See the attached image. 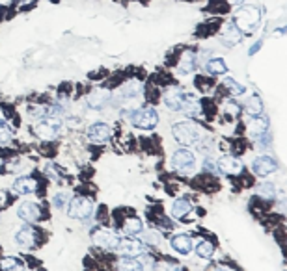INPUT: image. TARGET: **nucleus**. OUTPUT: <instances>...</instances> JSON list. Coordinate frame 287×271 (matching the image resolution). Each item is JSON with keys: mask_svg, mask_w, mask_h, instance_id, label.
<instances>
[{"mask_svg": "<svg viewBox=\"0 0 287 271\" xmlns=\"http://www.w3.org/2000/svg\"><path fill=\"white\" fill-rule=\"evenodd\" d=\"M172 134H174L177 143L190 147V145H196L198 141L202 140L203 132L194 121L186 119V121H179V123H176V125L172 126Z\"/></svg>", "mask_w": 287, "mask_h": 271, "instance_id": "obj_1", "label": "nucleus"}, {"mask_svg": "<svg viewBox=\"0 0 287 271\" xmlns=\"http://www.w3.org/2000/svg\"><path fill=\"white\" fill-rule=\"evenodd\" d=\"M259 22V10L255 6H243L239 11L235 13L233 24L239 28L241 32H252Z\"/></svg>", "mask_w": 287, "mask_h": 271, "instance_id": "obj_2", "label": "nucleus"}, {"mask_svg": "<svg viewBox=\"0 0 287 271\" xmlns=\"http://www.w3.org/2000/svg\"><path fill=\"white\" fill-rule=\"evenodd\" d=\"M34 134L39 138V140H54L62 134V121L60 117H47V119H41L34 126Z\"/></svg>", "mask_w": 287, "mask_h": 271, "instance_id": "obj_3", "label": "nucleus"}, {"mask_svg": "<svg viewBox=\"0 0 287 271\" xmlns=\"http://www.w3.org/2000/svg\"><path fill=\"white\" fill-rule=\"evenodd\" d=\"M131 123H133L136 128L151 130V128H155L157 123H159V114H157V110H153V108L134 110L133 114H131Z\"/></svg>", "mask_w": 287, "mask_h": 271, "instance_id": "obj_4", "label": "nucleus"}, {"mask_svg": "<svg viewBox=\"0 0 287 271\" xmlns=\"http://www.w3.org/2000/svg\"><path fill=\"white\" fill-rule=\"evenodd\" d=\"M164 104L172 110V112H190L196 108V102L192 100L186 93L181 91H172V93L164 95Z\"/></svg>", "mask_w": 287, "mask_h": 271, "instance_id": "obj_5", "label": "nucleus"}, {"mask_svg": "<svg viewBox=\"0 0 287 271\" xmlns=\"http://www.w3.org/2000/svg\"><path fill=\"white\" fill-rule=\"evenodd\" d=\"M172 169H176L179 173H190L196 166V156L194 152L188 151V149H179V151L174 152V156L170 160Z\"/></svg>", "mask_w": 287, "mask_h": 271, "instance_id": "obj_6", "label": "nucleus"}, {"mask_svg": "<svg viewBox=\"0 0 287 271\" xmlns=\"http://www.w3.org/2000/svg\"><path fill=\"white\" fill-rule=\"evenodd\" d=\"M93 208H95V204L93 201L88 197H73L69 201V218L73 219H86L90 218L93 214Z\"/></svg>", "mask_w": 287, "mask_h": 271, "instance_id": "obj_7", "label": "nucleus"}, {"mask_svg": "<svg viewBox=\"0 0 287 271\" xmlns=\"http://www.w3.org/2000/svg\"><path fill=\"white\" fill-rule=\"evenodd\" d=\"M276 169H278V162L272 156H267V154L254 158V162H252V171H254L257 177H269V175H272Z\"/></svg>", "mask_w": 287, "mask_h": 271, "instance_id": "obj_8", "label": "nucleus"}, {"mask_svg": "<svg viewBox=\"0 0 287 271\" xmlns=\"http://www.w3.org/2000/svg\"><path fill=\"white\" fill-rule=\"evenodd\" d=\"M17 215L27 223H36L41 218V208H39V204L32 203V201H25L17 206Z\"/></svg>", "mask_w": 287, "mask_h": 271, "instance_id": "obj_9", "label": "nucleus"}, {"mask_svg": "<svg viewBox=\"0 0 287 271\" xmlns=\"http://www.w3.org/2000/svg\"><path fill=\"white\" fill-rule=\"evenodd\" d=\"M119 236L116 232H112L108 229H97L93 232V241L97 245H101V247H107V249H117V245H119Z\"/></svg>", "mask_w": 287, "mask_h": 271, "instance_id": "obj_10", "label": "nucleus"}, {"mask_svg": "<svg viewBox=\"0 0 287 271\" xmlns=\"http://www.w3.org/2000/svg\"><path fill=\"white\" fill-rule=\"evenodd\" d=\"M15 243L25 249L34 247L37 243V230L34 227H21L15 234Z\"/></svg>", "mask_w": 287, "mask_h": 271, "instance_id": "obj_11", "label": "nucleus"}, {"mask_svg": "<svg viewBox=\"0 0 287 271\" xmlns=\"http://www.w3.org/2000/svg\"><path fill=\"white\" fill-rule=\"evenodd\" d=\"M117 249L123 256H140L146 253V245L138 240H133V238H127V240H119Z\"/></svg>", "mask_w": 287, "mask_h": 271, "instance_id": "obj_12", "label": "nucleus"}, {"mask_svg": "<svg viewBox=\"0 0 287 271\" xmlns=\"http://www.w3.org/2000/svg\"><path fill=\"white\" fill-rule=\"evenodd\" d=\"M88 138L93 143H105L110 140V126L107 123H93L88 128Z\"/></svg>", "mask_w": 287, "mask_h": 271, "instance_id": "obj_13", "label": "nucleus"}, {"mask_svg": "<svg viewBox=\"0 0 287 271\" xmlns=\"http://www.w3.org/2000/svg\"><path fill=\"white\" fill-rule=\"evenodd\" d=\"M218 169H220L224 175H239V173L243 171V164L235 156H222L218 160Z\"/></svg>", "mask_w": 287, "mask_h": 271, "instance_id": "obj_14", "label": "nucleus"}, {"mask_svg": "<svg viewBox=\"0 0 287 271\" xmlns=\"http://www.w3.org/2000/svg\"><path fill=\"white\" fill-rule=\"evenodd\" d=\"M37 189V180L32 177H19L13 182V192L19 195H27V193H34Z\"/></svg>", "mask_w": 287, "mask_h": 271, "instance_id": "obj_15", "label": "nucleus"}, {"mask_svg": "<svg viewBox=\"0 0 287 271\" xmlns=\"http://www.w3.org/2000/svg\"><path fill=\"white\" fill-rule=\"evenodd\" d=\"M108 100H110V93H108L107 89H95L93 93L88 95V104L93 110L105 108V104H107Z\"/></svg>", "mask_w": 287, "mask_h": 271, "instance_id": "obj_16", "label": "nucleus"}, {"mask_svg": "<svg viewBox=\"0 0 287 271\" xmlns=\"http://www.w3.org/2000/svg\"><path fill=\"white\" fill-rule=\"evenodd\" d=\"M172 249L181 253V255H188L192 251V238L188 234H177L172 238Z\"/></svg>", "mask_w": 287, "mask_h": 271, "instance_id": "obj_17", "label": "nucleus"}, {"mask_svg": "<svg viewBox=\"0 0 287 271\" xmlns=\"http://www.w3.org/2000/svg\"><path fill=\"white\" fill-rule=\"evenodd\" d=\"M192 210V203L188 197H181V199H176L174 201V206H172V215L176 219H181L185 218L186 214H190Z\"/></svg>", "mask_w": 287, "mask_h": 271, "instance_id": "obj_18", "label": "nucleus"}, {"mask_svg": "<svg viewBox=\"0 0 287 271\" xmlns=\"http://www.w3.org/2000/svg\"><path fill=\"white\" fill-rule=\"evenodd\" d=\"M138 95H140V84H136V82H131V84H127L125 88L119 89V99H122L123 102L136 100Z\"/></svg>", "mask_w": 287, "mask_h": 271, "instance_id": "obj_19", "label": "nucleus"}, {"mask_svg": "<svg viewBox=\"0 0 287 271\" xmlns=\"http://www.w3.org/2000/svg\"><path fill=\"white\" fill-rule=\"evenodd\" d=\"M117 271H144V266L134 256H123L122 260L117 262Z\"/></svg>", "mask_w": 287, "mask_h": 271, "instance_id": "obj_20", "label": "nucleus"}, {"mask_svg": "<svg viewBox=\"0 0 287 271\" xmlns=\"http://www.w3.org/2000/svg\"><path fill=\"white\" fill-rule=\"evenodd\" d=\"M261 110H263V102H261L257 95H252V97H248L245 100V112L248 115H252V117H257L261 114Z\"/></svg>", "mask_w": 287, "mask_h": 271, "instance_id": "obj_21", "label": "nucleus"}, {"mask_svg": "<svg viewBox=\"0 0 287 271\" xmlns=\"http://www.w3.org/2000/svg\"><path fill=\"white\" fill-rule=\"evenodd\" d=\"M196 65V58H194V52L190 50H185V52L181 54V60H179V73L186 74L190 73L192 69Z\"/></svg>", "mask_w": 287, "mask_h": 271, "instance_id": "obj_22", "label": "nucleus"}, {"mask_svg": "<svg viewBox=\"0 0 287 271\" xmlns=\"http://www.w3.org/2000/svg\"><path fill=\"white\" fill-rule=\"evenodd\" d=\"M241 36H243V32L235 26L233 22H228V24L224 26V39L228 41V45H235V43H239Z\"/></svg>", "mask_w": 287, "mask_h": 271, "instance_id": "obj_23", "label": "nucleus"}, {"mask_svg": "<svg viewBox=\"0 0 287 271\" xmlns=\"http://www.w3.org/2000/svg\"><path fill=\"white\" fill-rule=\"evenodd\" d=\"M144 229L142 221L138 218H129L125 223H123V232L127 236H134V234H140Z\"/></svg>", "mask_w": 287, "mask_h": 271, "instance_id": "obj_24", "label": "nucleus"}, {"mask_svg": "<svg viewBox=\"0 0 287 271\" xmlns=\"http://www.w3.org/2000/svg\"><path fill=\"white\" fill-rule=\"evenodd\" d=\"M207 71L211 74H224L228 71V65H226L222 58H213V60L207 62Z\"/></svg>", "mask_w": 287, "mask_h": 271, "instance_id": "obj_25", "label": "nucleus"}, {"mask_svg": "<svg viewBox=\"0 0 287 271\" xmlns=\"http://www.w3.org/2000/svg\"><path fill=\"white\" fill-rule=\"evenodd\" d=\"M196 253L200 258H211V256L214 255V245L213 241H207V240H203L198 243L196 247Z\"/></svg>", "mask_w": 287, "mask_h": 271, "instance_id": "obj_26", "label": "nucleus"}, {"mask_svg": "<svg viewBox=\"0 0 287 271\" xmlns=\"http://www.w3.org/2000/svg\"><path fill=\"white\" fill-rule=\"evenodd\" d=\"M267 128H269V121L265 119V117H254V119L250 121V130L254 132V134H265Z\"/></svg>", "mask_w": 287, "mask_h": 271, "instance_id": "obj_27", "label": "nucleus"}, {"mask_svg": "<svg viewBox=\"0 0 287 271\" xmlns=\"http://www.w3.org/2000/svg\"><path fill=\"white\" fill-rule=\"evenodd\" d=\"M0 266H2L4 271H22L25 269V267H22V262L19 260V258H15V256H8V258H4Z\"/></svg>", "mask_w": 287, "mask_h": 271, "instance_id": "obj_28", "label": "nucleus"}, {"mask_svg": "<svg viewBox=\"0 0 287 271\" xmlns=\"http://www.w3.org/2000/svg\"><path fill=\"white\" fill-rule=\"evenodd\" d=\"M224 86H226V88L231 91V95H233V97H239V95L245 93V86H243V84H239L235 78H229V76H228V78L224 80Z\"/></svg>", "mask_w": 287, "mask_h": 271, "instance_id": "obj_29", "label": "nucleus"}, {"mask_svg": "<svg viewBox=\"0 0 287 271\" xmlns=\"http://www.w3.org/2000/svg\"><path fill=\"white\" fill-rule=\"evenodd\" d=\"M10 141H11V132L6 128V125L0 126V145L4 147V145H10Z\"/></svg>", "mask_w": 287, "mask_h": 271, "instance_id": "obj_30", "label": "nucleus"}, {"mask_svg": "<svg viewBox=\"0 0 287 271\" xmlns=\"http://www.w3.org/2000/svg\"><path fill=\"white\" fill-rule=\"evenodd\" d=\"M67 197H69V195H67V193H58V195H56V197H54V206H56V208L58 210H62L65 206V204H67Z\"/></svg>", "mask_w": 287, "mask_h": 271, "instance_id": "obj_31", "label": "nucleus"}, {"mask_svg": "<svg viewBox=\"0 0 287 271\" xmlns=\"http://www.w3.org/2000/svg\"><path fill=\"white\" fill-rule=\"evenodd\" d=\"M2 125H6V115H4V112L0 110V126Z\"/></svg>", "mask_w": 287, "mask_h": 271, "instance_id": "obj_32", "label": "nucleus"}, {"mask_svg": "<svg viewBox=\"0 0 287 271\" xmlns=\"http://www.w3.org/2000/svg\"><path fill=\"white\" fill-rule=\"evenodd\" d=\"M166 271H181L179 266H166Z\"/></svg>", "mask_w": 287, "mask_h": 271, "instance_id": "obj_33", "label": "nucleus"}, {"mask_svg": "<svg viewBox=\"0 0 287 271\" xmlns=\"http://www.w3.org/2000/svg\"><path fill=\"white\" fill-rule=\"evenodd\" d=\"M213 271H231L229 267H224V266H218V267H214Z\"/></svg>", "mask_w": 287, "mask_h": 271, "instance_id": "obj_34", "label": "nucleus"}, {"mask_svg": "<svg viewBox=\"0 0 287 271\" xmlns=\"http://www.w3.org/2000/svg\"><path fill=\"white\" fill-rule=\"evenodd\" d=\"M13 0H0V4H4V6H8V4H11Z\"/></svg>", "mask_w": 287, "mask_h": 271, "instance_id": "obj_35", "label": "nucleus"}, {"mask_svg": "<svg viewBox=\"0 0 287 271\" xmlns=\"http://www.w3.org/2000/svg\"><path fill=\"white\" fill-rule=\"evenodd\" d=\"M229 2H231V4H241L243 0H229Z\"/></svg>", "mask_w": 287, "mask_h": 271, "instance_id": "obj_36", "label": "nucleus"}, {"mask_svg": "<svg viewBox=\"0 0 287 271\" xmlns=\"http://www.w3.org/2000/svg\"><path fill=\"white\" fill-rule=\"evenodd\" d=\"M0 166H2V160H0Z\"/></svg>", "mask_w": 287, "mask_h": 271, "instance_id": "obj_37", "label": "nucleus"}]
</instances>
